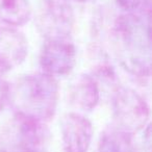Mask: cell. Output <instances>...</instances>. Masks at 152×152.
I'll return each instance as SVG.
<instances>
[{
    "instance_id": "6da1fadb",
    "label": "cell",
    "mask_w": 152,
    "mask_h": 152,
    "mask_svg": "<svg viewBox=\"0 0 152 152\" xmlns=\"http://www.w3.org/2000/svg\"><path fill=\"white\" fill-rule=\"evenodd\" d=\"M58 92L55 77L44 72L31 73L22 76L10 88L9 102L15 115L47 122L56 113Z\"/></svg>"
},
{
    "instance_id": "7a4b0ae2",
    "label": "cell",
    "mask_w": 152,
    "mask_h": 152,
    "mask_svg": "<svg viewBox=\"0 0 152 152\" xmlns=\"http://www.w3.org/2000/svg\"><path fill=\"white\" fill-rule=\"evenodd\" d=\"M114 36L121 51L122 65L130 73L150 75V34L145 21L131 13L117 19Z\"/></svg>"
},
{
    "instance_id": "3957f363",
    "label": "cell",
    "mask_w": 152,
    "mask_h": 152,
    "mask_svg": "<svg viewBox=\"0 0 152 152\" xmlns=\"http://www.w3.org/2000/svg\"><path fill=\"white\" fill-rule=\"evenodd\" d=\"M75 24L70 0H43L36 15V26L45 40L69 39Z\"/></svg>"
},
{
    "instance_id": "277c9868",
    "label": "cell",
    "mask_w": 152,
    "mask_h": 152,
    "mask_svg": "<svg viewBox=\"0 0 152 152\" xmlns=\"http://www.w3.org/2000/svg\"><path fill=\"white\" fill-rule=\"evenodd\" d=\"M113 110L119 129L133 135L143 130L150 118L147 101L130 88H119L113 99Z\"/></svg>"
},
{
    "instance_id": "5b68a950",
    "label": "cell",
    "mask_w": 152,
    "mask_h": 152,
    "mask_svg": "<svg viewBox=\"0 0 152 152\" xmlns=\"http://www.w3.org/2000/svg\"><path fill=\"white\" fill-rule=\"evenodd\" d=\"M76 65V48L65 40H46L40 54V66L43 72L52 77L67 76Z\"/></svg>"
},
{
    "instance_id": "8992f818",
    "label": "cell",
    "mask_w": 152,
    "mask_h": 152,
    "mask_svg": "<svg viewBox=\"0 0 152 152\" xmlns=\"http://www.w3.org/2000/svg\"><path fill=\"white\" fill-rule=\"evenodd\" d=\"M61 133L66 152H88L93 137L90 120L77 113H68L61 118Z\"/></svg>"
},
{
    "instance_id": "52a82bcc",
    "label": "cell",
    "mask_w": 152,
    "mask_h": 152,
    "mask_svg": "<svg viewBox=\"0 0 152 152\" xmlns=\"http://www.w3.org/2000/svg\"><path fill=\"white\" fill-rule=\"evenodd\" d=\"M49 134V129L45 122L15 115L12 137L15 146L21 152L44 149Z\"/></svg>"
},
{
    "instance_id": "ba28073f",
    "label": "cell",
    "mask_w": 152,
    "mask_h": 152,
    "mask_svg": "<svg viewBox=\"0 0 152 152\" xmlns=\"http://www.w3.org/2000/svg\"><path fill=\"white\" fill-rule=\"evenodd\" d=\"M28 54L25 36L13 27L0 28V73L20 66Z\"/></svg>"
},
{
    "instance_id": "9c48e42d",
    "label": "cell",
    "mask_w": 152,
    "mask_h": 152,
    "mask_svg": "<svg viewBox=\"0 0 152 152\" xmlns=\"http://www.w3.org/2000/svg\"><path fill=\"white\" fill-rule=\"evenodd\" d=\"M69 100L73 106L83 110H92L100 100L99 85L93 76H77L69 89Z\"/></svg>"
},
{
    "instance_id": "30bf717a",
    "label": "cell",
    "mask_w": 152,
    "mask_h": 152,
    "mask_svg": "<svg viewBox=\"0 0 152 152\" xmlns=\"http://www.w3.org/2000/svg\"><path fill=\"white\" fill-rule=\"evenodd\" d=\"M32 7L28 0H0V22L9 26H23L30 20Z\"/></svg>"
},
{
    "instance_id": "8fae6325",
    "label": "cell",
    "mask_w": 152,
    "mask_h": 152,
    "mask_svg": "<svg viewBox=\"0 0 152 152\" xmlns=\"http://www.w3.org/2000/svg\"><path fill=\"white\" fill-rule=\"evenodd\" d=\"M97 152H140L132 135L119 129L108 128L102 133Z\"/></svg>"
},
{
    "instance_id": "7c38bea8",
    "label": "cell",
    "mask_w": 152,
    "mask_h": 152,
    "mask_svg": "<svg viewBox=\"0 0 152 152\" xmlns=\"http://www.w3.org/2000/svg\"><path fill=\"white\" fill-rule=\"evenodd\" d=\"M146 0H116L117 4L127 13H132L145 3Z\"/></svg>"
},
{
    "instance_id": "4fadbf2b",
    "label": "cell",
    "mask_w": 152,
    "mask_h": 152,
    "mask_svg": "<svg viewBox=\"0 0 152 152\" xmlns=\"http://www.w3.org/2000/svg\"><path fill=\"white\" fill-rule=\"evenodd\" d=\"M10 86L3 78L0 77V112L3 110L9 102L10 98Z\"/></svg>"
},
{
    "instance_id": "5bb4252c",
    "label": "cell",
    "mask_w": 152,
    "mask_h": 152,
    "mask_svg": "<svg viewBox=\"0 0 152 152\" xmlns=\"http://www.w3.org/2000/svg\"><path fill=\"white\" fill-rule=\"evenodd\" d=\"M26 152H47L45 149H38V150H31V151H26Z\"/></svg>"
},
{
    "instance_id": "9a60e30c",
    "label": "cell",
    "mask_w": 152,
    "mask_h": 152,
    "mask_svg": "<svg viewBox=\"0 0 152 152\" xmlns=\"http://www.w3.org/2000/svg\"><path fill=\"white\" fill-rule=\"evenodd\" d=\"M72 1H76V2H87L89 0H72Z\"/></svg>"
},
{
    "instance_id": "2e32d148",
    "label": "cell",
    "mask_w": 152,
    "mask_h": 152,
    "mask_svg": "<svg viewBox=\"0 0 152 152\" xmlns=\"http://www.w3.org/2000/svg\"><path fill=\"white\" fill-rule=\"evenodd\" d=\"M0 152H9V151H7V150H1Z\"/></svg>"
}]
</instances>
